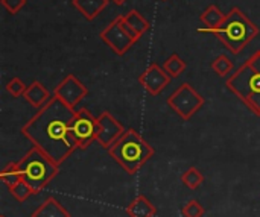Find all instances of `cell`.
<instances>
[{
  "instance_id": "cell-1",
  "label": "cell",
  "mask_w": 260,
  "mask_h": 217,
  "mask_svg": "<svg viewBox=\"0 0 260 217\" xmlns=\"http://www.w3.org/2000/svg\"><path fill=\"white\" fill-rule=\"evenodd\" d=\"M76 110L67 106L58 97H52L43 108L30 117L21 128V134L53 163L61 166L76 149L78 141L73 135L72 123Z\"/></svg>"
},
{
  "instance_id": "cell-2",
  "label": "cell",
  "mask_w": 260,
  "mask_h": 217,
  "mask_svg": "<svg viewBox=\"0 0 260 217\" xmlns=\"http://www.w3.org/2000/svg\"><path fill=\"white\" fill-rule=\"evenodd\" d=\"M198 32L213 33L233 55H239L259 35L260 30L241 8L235 6L225 14L222 24L213 29L200 27Z\"/></svg>"
},
{
  "instance_id": "cell-3",
  "label": "cell",
  "mask_w": 260,
  "mask_h": 217,
  "mask_svg": "<svg viewBox=\"0 0 260 217\" xmlns=\"http://www.w3.org/2000/svg\"><path fill=\"white\" fill-rule=\"evenodd\" d=\"M225 85L254 116L260 117V50L232 73Z\"/></svg>"
},
{
  "instance_id": "cell-4",
  "label": "cell",
  "mask_w": 260,
  "mask_h": 217,
  "mask_svg": "<svg viewBox=\"0 0 260 217\" xmlns=\"http://www.w3.org/2000/svg\"><path fill=\"white\" fill-rule=\"evenodd\" d=\"M108 154L126 173L134 175L152 158L154 149L137 131L131 128L126 129L108 149Z\"/></svg>"
},
{
  "instance_id": "cell-5",
  "label": "cell",
  "mask_w": 260,
  "mask_h": 217,
  "mask_svg": "<svg viewBox=\"0 0 260 217\" xmlns=\"http://www.w3.org/2000/svg\"><path fill=\"white\" fill-rule=\"evenodd\" d=\"M17 166L23 175V179L32 187L35 195L46 189L59 170V166L35 146L27 154H24Z\"/></svg>"
},
{
  "instance_id": "cell-6",
  "label": "cell",
  "mask_w": 260,
  "mask_h": 217,
  "mask_svg": "<svg viewBox=\"0 0 260 217\" xmlns=\"http://www.w3.org/2000/svg\"><path fill=\"white\" fill-rule=\"evenodd\" d=\"M166 102L171 106V110H174L183 120H190L192 116L201 110L206 100L189 82H183L168 97Z\"/></svg>"
},
{
  "instance_id": "cell-7",
  "label": "cell",
  "mask_w": 260,
  "mask_h": 217,
  "mask_svg": "<svg viewBox=\"0 0 260 217\" xmlns=\"http://www.w3.org/2000/svg\"><path fill=\"white\" fill-rule=\"evenodd\" d=\"M101 40L119 56H123L128 53V50L137 43L136 38L129 35L123 24V15H117L110 24L99 33Z\"/></svg>"
},
{
  "instance_id": "cell-8",
  "label": "cell",
  "mask_w": 260,
  "mask_h": 217,
  "mask_svg": "<svg viewBox=\"0 0 260 217\" xmlns=\"http://www.w3.org/2000/svg\"><path fill=\"white\" fill-rule=\"evenodd\" d=\"M73 135L78 141L79 149H87L93 141H96V134H98V119L93 117V114L85 110H76L73 123H72Z\"/></svg>"
},
{
  "instance_id": "cell-9",
  "label": "cell",
  "mask_w": 260,
  "mask_h": 217,
  "mask_svg": "<svg viewBox=\"0 0 260 217\" xmlns=\"http://www.w3.org/2000/svg\"><path fill=\"white\" fill-rule=\"evenodd\" d=\"M55 97H58L61 102H64L67 106L76 110L78 103L88 96V88L75 76V75H67L53 90L52 93Z\"/></svg>"
},
{
  "instance_id": "cell-10",
  "label": "cell",
  "mask_w": 260,
  "mask_h": 217,
  "mask_svg": "<svg viewBox=\"0 0 260 217\" xmlns=\"http://www.w3.org/2000/svg\"><path fill=\"white\" fill-rule=\"evenodd\" d=\"M125 132V128L122 123L111 116L108 111H104L98 117V134H96V141L104 148L110 149Z\"/></svg>"
},
{
  "instance_id": "cell-11",
  "label": "cell",
  "mask_w": 260,
  "mask_h": 217,
  "mask_svg": "<svg viewBox=\"0 0 260 217\" xmlns=\"http://www.w3.org/2000/svg\"><path fill=\"white\" fill-rule=\"evenodd\" d=\"M171 76L165 71V68L155 62H152L140 76H139V84L151 94V96H158L163 93V90L171 84Z\"/></svg>"
},
{
  "instance_id": "cell-12",
  "label": "cell",
  "mask_w": 260,
  "mask_h": 217,
  "mask_svg": "<svg viewBox=\"0 0 260 217\" xmlns=\"http://www.w3.org/2000/svg\"><path fill=\"white\" fill-rule=\"evenodd\" d=\"M23 97H24V100H26L29 105H32L35 110H40V108H43V106L53 97V94H50L49 90H47L40 81H34L30 85H27V88H26Z\"/></svg>"
},
{
  "instance_id": "cell-13",
  "label": "cell",
  "mask_w": 260,
  "mask_h": 217,
  "mask_svg": "<svg viewBox=\"0 0 260 217\" xmlns=\"http://www.w3.org/2000/svg\"><path fill=\"white\" fill-rule=\"evenodd\" d=\"M110 0H72V5L81 12V15L91 21L94 20L108 5Z\"/></svg>"
},
{
  "instance_id": "cell-14",
  "label": "cell",
  "mask_w": 260,
  "mask_h": 217,
  "mask_svg": "<svg viewBox=\"0 0 260 217\" xmlns=\"http://www.w3.org/2000/svg\"><path fill=\"white\" fill-rule=\"evenodd\" d=\"M126 214L129 217H154L157 214V210L146 196L139 195L126 207Z\"/></svg>"
},
{
  "instance_id": "cell-15",
  "label": "cell",
  "mask_w": 260,
  "mask_h": 217,
  "mask_svg": "<svg viewBox=\"0 0 260 217\" xmlns=\"http://www.w3.org/2000/svg\"><path fill=\"white\" fill-rule=\"evenodd\" d=\"M32 217H70V213L55 198H49L32 213Z\"/></svg>"
},
{
  "instance_id": "cell-16",
  "label": "cell",
  "mask_w": 260,
  "mask_h": 217,
  "mask_svg": "<svg viewBox=\"0 0 260 217\" xmlns=\"http://www.w3.org/2000/svg\"><path fill=\"white\" fill-rule=\"evenodd\" d=\"M201 23L204 24V27L207 29H213L218 27L219 24H222V21L225 20V14L216 6V5H210L201 15H200Z\"/></svg>"
},
{
  "instance_id": "cell-17",
  "label": "cell",
  "mask_w": 260,
  "mask_h": 217,
  "mask_svg": "<svg viewBox=\"0 0 260 217\" xmlns=\"http://www.w3.org/2000/svg\"><path fill=\"white\" fill-rule=\"evenodd\" d=\"M125 17V21L142 37L143 33H146L149 29H151V23L139 12V11H136V9H133V11H129L128 14H125L123 15Z\"/></svg>"
},
{
  "instance_id": "cell-18",
  "label": "cell",
  "mask_w": 260,
  "mask_h": 217,
  "mask_svg": "<svg viewBox=\"0 0 260 217\" xmlns=\"http://www.w3.org/2000/svg\"><path fill=\"white\" fill-rule=\"evenodd\" d=\"M163 68H165V71L174 79V78H178V76H181V73H184V70H186V61H183L181 58H180V55H177V53H172L165 62H163V65H161Z\"/></svg>"
},
{
  "instance_id": "cell-19",
  "label": "cell",
  "mask_w": 260,
  "mask_h": 217,
  "mask_svg": "<svg viewBox=\"0 0 260 217\" xmlns=\"http://www.w3.org/2000/svg\"><path fill=\"white\" fill-rule=\"evenodd\" d=\"M0 178H2V181H3V184H6L8 189H9V187L15 186L17 183H20V181L23 179V175H21V172H20L17 163H11V164H8V166L0 172Z\"/></svg>"
},
{
  "instance_id": "cell-20",
  "label": "cell",
  "mask_w": 260,
  "mask_h": 217,
  "mask_svg": "<svg viewBox=\"0 0 260 217\" xmlns=\"http://www.w3.org/2000/svg\"><path fill=\"white\" fill-rule=\"evenodd\" d=\"M233 61L227 56V55H219L218 58H215L212 61V70L218 75V76H227L233 71Z\"/></svg>"
},
{
  "instance_id": "cell-21",
  "label": "cell",
  "mask_w": 260,
  "mask_h": 217,
  "mask_svg": "<svg viewBox=\"0 0 260 217\" xmlns=\"http://www.w3.org/2000/svg\"><path fill=\"white\" fill-rule=\"evenodd\" d=\"M181 181L184 183L186 187H189L190 190H195L204 183V176L197 167H190L181 175Z\"/></svg>"
},
{
  "instance_id": "cell-22",
  "label": "cell",
  "mask_w": 260,
  "mask_h": 217,
  "mask_svg": "<svg viewBox=\"0 0 260 217\" xmlns=\"http://www.w3.org/2000/svg\"><path fill=\"white\" fill-rule=\"evenodd\" d=\"M9 192H11V195H12L18 202H24L27 198H30L32 195H35V192L32 190V187H30L24 179H21V181L17 183L15 186L9 187Z\"/></svg>"
},
{
  "instance_id": "cell-23",
  "label": "cell",
  "mask_w": 260,
  "mask_h": 217,
  "mask_svg": "<svg viewBox=\"0 0 260 217\" xmlns=\"http://www.w3.org/2000/svg\"><path fill=\"white\" fill-rule=\"evenodd\" d=\"M26 85H24V82L20 79V78H12L8 84H6V91H8V94L9 96H12V97H20V96H23L24 94V91H26Z\"/></svg>"
},
{
  "instance_id": "cell-24",
  "label": "cell",
  "mask_w": 260,
  "mask_h": 217,
  "mask_svg": "<svg viewBox=\"0 0 260 217\" xmlns=\"http://www.w3.org/2000/svg\"><path fill=\"white\" fill-rule=\"evenodd\" d=\"M181 213L184 217H203L204 216V207L198 201L192 199L181 208Z\"/></svg>"
},
{
  "instance_id": "cell-25",
  "label": "cell",
  "mask_w": 260,
  "mask_h": 217,
  "mask_svg": "<svg viewBox=\"0 0 260 217\" xmlns=\"http://www.w3.org/2000/svg\"><path fill=\"white\" fill-rule=\"evenodd\" d=\"M0 3H2V6L9 12V14H12V15H15V14H18L24 6H26V0H0Z\"/></svg>"
},
{
  "instance_id": "cell-26",
  "label": "cell",
  "mask_w": 260,
  "mask_h": 217,
  "mask_svg": "<svg viewBox=\"0 0 260 217\" xmlns=\"http://www.w3.org/2000/svg\"><path fill=\"white\" fill-rule=\"evenodd\" d=\"M113 2H114L116 5H123V3H125L126 0H113Z\"/></svg>"
},
{
  "instance_id": "cell-27",
  "label": "cell",
  "mask_w": 260,
  "mask_h": 217,
  "mask_svg": "<svg viewBox=\"0 0 260 217\" xmlns=\"http://www.w3.org/2000/svg\"><path fill=\"white\" fill-rule=\"evenodd\" d=\"M0 217H5V216H0Z\"/></svg>"
}]
</instances>
